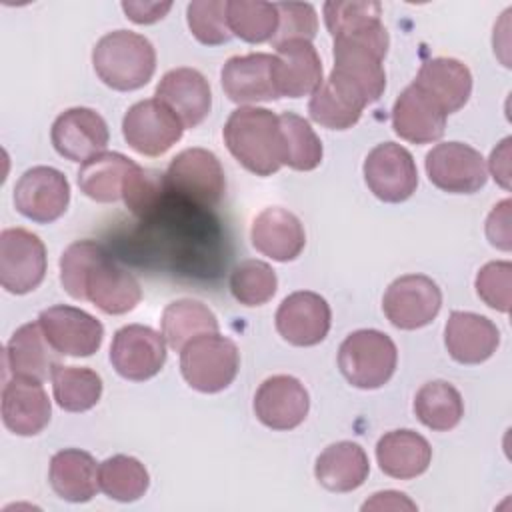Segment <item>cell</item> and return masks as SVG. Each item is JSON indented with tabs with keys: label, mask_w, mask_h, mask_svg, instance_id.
Masks as SVG:
<instances>
[{
	"label": "cell",
	"mask_w": 512,
	"mask_h": 512,
	"mask_svg": "<svg viewBox=\"0 0 512 512\" xmlns=\"http://www.w3.org/2000/svg\"><path fill=\"white\" fill-rule=\"evenodd\" d=\"M164 194H166L164 174L136 164L126 178L122 198L126 208H130V212L144 218L158 206Z\"/></svg>",
	"instance_id": "cell-42"
},
{
	"label": "cell",
	"mask_w": 512,
	"mask_h": 512,
	"mask_svg": "<svg viewBox=\"0 0 512 512\" xmlns=\"http://www.w3.org/2000/svg\"><path fill=\"white\" fill-rule=\"evenodd\" d=\"M240 368L236 344L218 332L200 334L180 350V372L190 388L214 394L228 388Z\"/></svg>",
	"instance_id": "cell-7"
},
{
	"label": "cell",
	"mask_w": 512,
	"mask_h": 512,
	"mask_svg": "<svg viewBox=\"0 0 512 512\" xmlns=\"http://www.w3.org/2000/svg\"><path fill=\"white\" fill-rule=\"evenodd\" d=\"M392 128L406 142L430 144L442 138L446 114L412 82L394 102Z\"/></svg>",
	"instance_id": "cell-23"
},
{
	"label": "cell",
	"mask_w": 512,
	"mask_h": 512,
	"mask_svg": "<svg viewBox=\"0 0 512 512\" xmlns=\"http://www.w3.org/2000/svg\"><path fill=\"white\" fill-rule=\"evenodd\" d=\"M124 140L142 156H162L184 134L178 116L158 98L140 100L130 106L122 120Z\"/></svg>",
	"instance_id": "cell-9"
},
{
	"label": "cell",
	"mask_w": 512,
	"mask_h": 512,
	"mask_svg": "<svg viewBox=\"0 0 512 512\" xmlns=\"http://www.w3.org/2000/svg\"><path fill=\"white\" fill-rule=\"evenodd\" d=\"M134 166L136 162L120 152H100L82 162L78 170V186L94 202H116L122 198L126 178Z\"/></svg>",
	"instance_id": "cell-32"
},
{
	"label": "cell",
	"mask_w": 512,
	"mask_h": 512,
	"mask_svg": "<svg viewBox=\"0 0 512 512\" xmlns=\"http://www.w3.org/2000/svg\"><path fill=\"white\" fill-rule=\"evenodd\" d=\"M278 30L270 40L278 46L288 40H312L318 32L316 10L308 2H276Z\"/></svg>",
	"instance_id": "cell-43"
},
{
	"label": "cell",
	"mask_w": 512,
	"mask_h": 512,
	"mask_svg": "<svg viewBox=\"0 0 512 512\" xmlns=\"http://www.w3.org/2000/svg\"><path fill=\"white\" fill-rule=\"evenodd\" d=\"M50 380L54 400L66 412H86L94 408L102 396V378L84 366L58 364Z\"/></svg>",
	"instance_id": "cell-35"
},
{
	"label": "cell",
	"mask_w": 512,
	"mask_h": 512,
	"mask_svg": "<svg viewBox=\"0 0 512 512\" xmlns=\"http://www.w3.org/2000/svg\"><path fill=\"white\" fill-rule=\"evenodd\" d=\"M364 180L370 192L382 202H404L418 186L416 162L404 146L382 142L374 146L364 160Z\"/></svg>",
	"instance_id": "cell-11"
},
{
	"label": "cell",
	"mask_w": 512,
	"mask_h": 512,
	"mask_svg": "<svg viewBox=\"0 0 512 512\" xmlns=\"http://www.w3.org/2000/svg\"><path fill=\"white\" fill-rule=\"evenodd\" d=\"M226 18L230 32L250 44L268 42L278 30V10L272 2L228 0Z\"/></svg>",
	"instance_id": "cell-38"
},
{
	"label": "cell",
	"mask_w": 512,
	"mask_h": 512,
	"mask_svg": "<svg viewBox=\"0 0 512 512\" xmlns=\"http://www.w3.org/2000/svg\"><path fill=\"white\" fill-rule=\"evenodd\" d=\"M414 414L426 428L448 432L462 420L464 402L460 392L450 382L432 380L416 392Z\"/></svg>",
	"instance_id": "cell-34"
},
{
	"label": "cell",
	"mask_w": 512,
	"mask_h": 512,
	"mask_svg": "<svg viewBox=\"0 0 512 512\" xmlns=\"http://www.w3.org/2000/svg\"><path fill=\"white\" fill-rule=\"evenodd\" d=\"M70 202V184L66 176L52 166H34L26 170L14 186L16 210L32 222L50 224L58 220Z\"/></svg>",
	"instance_id": "cell-14"
},
{
	"label": "cell",
	"mask_w": 512,
	"mask_h": 512,
	"mask_svg": "<svg viewBox=\"0 0 512 512\" xmlns=\"http://www.w3.org/2000/svg\"><path fill=\"white\" fill-rule=\"evenodd\" d=\"M100 490L118 502H134L146 494L150 476L140 460L126 454L106 458L98 466Z\"/></svg>",
	"instance_id": "cell-36"
},
{
	"label": "cell",
	"mask_w": 512,
	"mask_h": 512,
	"mask_svg": "<svg viewBox=\"0 0 512 512\" xmlns=\"http://www.w3.org/2000/svg\"><path fill=\"white\" fill-rule=\"evenodd\" d=\"M156 98L166 104L184 128H196L212 108L210 84L196 68H174L156 86Z\"/></svg>",
	"instance_id": "cell-21"
},
{
	"label": "cell",
	"mask_w": 512,
	"mask_h": 512,
	"mask_svg": "<svg viewBox=\"0 0 512 512\" xmlns=\"http://www.w3.org/2000/svg\"><path fill=\"white\" fill-rule=\"evenodd\" d=\"M60 282L74 300H88L104 314H126L142 300L134 274L94 240L72 242L60 256Z\"/></svg>",
	"instance_id": "cell-1"
},
{
	"label": "cell",
	"mask_w": 512,
	"mask_h": 512,
	"mask_svg": "<svg viewBox=\"0 0 512 512\" xmlns=\"http://www.w3.org/2000/svg\"><path fill=\"white\" fill-rule=\"evenodd\" d=\"M52 416L42 382L12 376L2 388V422L16 436L40 434Z\"/></svg>",
	"instance_id": "cell-20"
},
{
	"label": "cell",
	"mask_w": 512,
	"mask_h": 512,
	"mask_svg": "<svg viewBox=\"0 0 512 512\" xmlns=\"http://www.w3.org/2000/svg\"><path fill=\"white\" fill-rule=\"evenodd\" d=\"M276 330L292 346H316L330 330L332 312L328 302L310 290L288 294L276 310Z\"/></svg>",
	"instance_id": "cell-16"
},
{
	"label": "cell",
	"mask_w": 512,
	"mask_h": 512,
	"mask_svg": "<svg viewBox=\"0 0 512 512\" xmlns=\"http://www.w3.org/2000/svg\"><path fill=\"white\" fill-rule=\"evenodd\" d=\"M106 120L92 108H68L52 124L50 140L60 156L72 162H86L104 152L108 144Z\"/></svg>",
	"instance_id": "cell-18"
},
{
	"label": "cell",
	"mask_w": 512,
	"mask_h": 512,
	"mask_svg": "<svg viewBox=\"0 0 512 512\" xmlns=\"http://www.w3.org/2000/svg\"><path fill=\"white\" fill-rule=\"evenodd\" d=\"M46 276V246L26 228L0 232V284L10 294L36 290Z\"/></svg>",
	"instance_id": "cell-8"
},
{
	"label": "cell",
	"mask_w": 512,
	"mask_h": 512,
	"mask_svg": "<svg viewBox=\"0 0 512 512\" xmlns=\"http://www.w3.org/2000/svg\"><path fill=\"white\" fill-rule=\"evenodd\" d=\"M442 292L438 284L424 274H404L384 292L382 310L392 326L416 330L428 326L440 312Z\"/></svg>",
	"instance_id": "cell-10"
},
{
	"label": "cell",
	"mask_w": 512,
	"mask_h": 512,
	"mask_svg": "<svg viewBox=\"0 0 512 512\" xmlns=\"http://www.w3.org/2000/svg\"><path fill=\"white\" fill-rule=\"evenodd\" d=\"M160 326L166 344L180 352L192 338L218 332V318L206 304L192 298H182L164 308Z\"/></svg>",
	"instance_id": "cell-33"
},
{
	"label": "cell",
	"mask_w": 512,
	"mask_h": 512,
	"mask_svg": "<svg viewBox=\"0 0 512 512\" xmlns=\"http://www.w3.org/2000/svg\"><path fill=\"white\" fill-rule=\"evenodd\" d=\"M370 462L364 448L350 440L330 444L320 452L314 464V476L330 492H352L364 484Z\"/></svg>",
	"instance_id": "cell-30"
},
{
	"label": "cell",
	"mask_w": 512,
	"mask_h": 512,
	"mask_svg": "<svg viewBox=\"0 0 512 512\" xmlns=\"http://www.w3.org/2000/svg\"><path fill=\"white\" fill-rule=\"evenodd\" d=\"M398 362L392 338L374 328H362L344 338L338 348V368L356 388L374 390L384 386Z\"/></svg>",
	"instance_id": "cell-5"
},
{
	"label": "cell",
	"mask_w": 512,
	"mask_h": 512,
	"mask_svg": "<svg viewBox=\"0 0 512 512\" xmlns=\"http://www.w3.org/2000/svg\"><path fill=\"white\" fill-rule=\"evenodd\" d=\"M380 2H338L324 4V22L334 38L366 34L382 26Z\"/></svg>",
	"instance_id": "cell-39"
},
{
	"label": "cell",
	"mask_w": 512,
	"mask_h": 512,
	"mask_svg": "<svg viewBox=\"0 0 512 512\" xmlns=\"http://www.w3.org/2000/svg\"><path fill=\"white\" fill-rule=\"evenodd\" d=\"M512 286V264L508 260H496L484 264L476 274V294L480 300L498 310H510V288Z\"/></svg>",
	"instance_id": "cell-44"
},
{
	"label": "cell",
	"mask_w": 512,
	"mask_h": 512,
	"mask_svg": "<svg viewBox=\"0 0 512 512\" xmlns=\"http://www.w3.org/2000/svg\"><path fill=\"white\" fill-rule=\"evenodd\" d=\"M278 288L276 272L262 260H244L230 274V292L244 306L266 304Z\"/></svg>",
	"instance_id": "cell-40"
},
{
	"label": "cell",
	"mask_w": 512,
	"mask_h": 512,
	"mask_svg": "<svg viewBox=\"0 0 512 512\" xmlns=\"http://www.w3.org/2000/svg\"><path fill=\"white\" fill-rule=\"evenodd\" d=\"M170 8L172 2H122L126 18H130L136 24L158 22L168 14Z\"/></svg>",
	"instance_id": "cell-46"
},
{
	"label": "cell",
	"mask_w": 512,
	"mask_h": 512,
	"mask_svg": "<svg viewBox=\"0 0 512 512\" xmlns=\"http://www.w3.org/2000/svg\"><path fill=\"white\" fill-rule=\"evenodd\" d=\"M510 142L512 138H504L490 154V160H488V168L494 176V180L504 188L508 190L510 188Z\"/></svg>",
	"instance_id": "cell-47"
},
{
	"label": "cell",
	"mask_w": 512,
	"mask_h": 512,
	"mask_svg": "<svg viewBox=\"0 0 512 512\" xmlns=\"http://www.w3.org/2000/svg\"><path fill=\"white\" fill-rule=\"evenodd\" d=\"M366 106V100L350 82L330 72V76L312 92L308 114L324 128L348 130L360 120Z\"/></svg>",
	"instance_id": "cell-27"
},
{
	"label": "cell",
	"mask_w": 512,
	"mask_h": 512,
	"mask_svg": "<svg viewBox=\"0 0 512 512\" xmlns=\"http://www.w3.org/2000/svg\"><path fill=\"white\" fill-rule=\"evenodd\" d=\"M444 344L456 362L480 364L496 352L500 330L482 314L454 310L444 328Z\"/></svg>",
	"instance_id": "cell-24"
},
{
	"label": "cell",
	"mask_w": 512,
	"mask_h": 512,
	"mask_svg": "<svg viewBox=\"0 0 512 512\" xmlns=\"http://www.w3.org/2000/svg\"><path fill=\"white\" fill-rule=\"evenodd\" d=\"M166 194L200 206H216L226 190L224 168L214 152L206 148H186L172 158L164 172Z\"/></svg>",
	"instance_id": "cell-6"
},
{
	"label": "cell",
	"mask_w": 512,
	"mask_h": 512,
	"mask_svg": "<svg viewBox=\"0 0 512 512\" xmlns=\"http://www.w3.org/2000/svg\"><path fill=\"white\" fill-rule=\"evenodd\" d=\"M48 480L56 496L68 502H88L100 490L96 460L78 448H66L52 456Z\"/></svg>",
	"instance_id": "cell-31"
},
{
	"label": "cell",
	"mask_w": 512,
	"mask_h": 512,
	"mask_svg": "<svg viewBox=\"0 0 512 512\" xmlns=\"http://www.w3.org/2000/svg\"><path fill=\"white\" fill-rule=\"evenodd\" d=\"M426 174L436 188L450 194L478 192L488 178L482 154L462 142L436 144L426 154Z\"/></svg>",
	"instance_id": "cell-12"
},
{
	"label": "cell",
	"mask_w": 512,
	"mask_h": 512,
	"mask_svg": "<svg viewBox=\"0 0 512 512\" xmlns=\"http://www.w3.org/2000/svg\"><path fill=\"white\" fill-rule=\"evenodd\" d=\"M186 18L200 44L218 46L232 38L224 0H194L186 8Z\"/></svg>",
	"instance_id": "cell-41"
},
{
	"label": "cell",
	"mask_w": 512,
	"mask_h": 512,
	"mask_svg": "<svg viewBox=\"0 0 512 512\" xmlns=\"http://www.w3.org/2000/svg\"><path fill=\"white\" fill-rule=\"evenodd\" d=\"M310 410V396L304 384L288 374L266 378L254 394L256 418L272 430L300 426Z\"/></svg>",
	"instance_id": "cell-17"
},
{
	"label": "cell",
	"mask_w": 512,
	"mask_h": 512,
	"mask_svg": "<svg viewBox=\"0 0 512 512\" xmlns=\"http://www.w3.org/2000/svg\"><path fill=\"white\" fill-rule=\"evenodd\" d=\"M388 52V32L382 26L358 34L334 38V68L332 72L350 82L366 100L376 102L386 88V72L382 60Z\"/></svg>",
	"instance_id": "cell-4"
},
{
	"label": "cell",
	"mask_w": 512,
	"mask_h": 512,
	"mask_svg": "<svg viewBox=\"0 0 512 512\" xmlns=\"http://www.w3.org/2000/svg\"><path fill=\"white\" fill-rule=\"evenodd\" d=\"M510 206L512 202L506 198L498 202L486 220V236L492 246L508 252L512 248V230H510Z\"/></svg>",
	"instance_id": "cell-45"
},
{
	"label": "cell",
	"mask_w": 512,
	"mask_h": 512,
	"mask_svg": "<svg viewBox=\"0 0 512 512\" xmlns=\"http://www.w3.org/2000/svg\"><path fill=\"white\" fill-rule=\"evenodd\" d=\"M6 364L12 376L44 382L60 364L56 350L46 340L40 322L20 326L6 344Z\"/></svg>",
	"instance_id": "cell-28"
},
{
	"label": "cell",
	"mask_w": 512,
	"mask_h": 512,
	"mask_svg": "<svg viewBox=\"0 0 512 512\" xmlns=\"http://www.w3.org/2000/svg\"><path fill=\"white\" fill-rule=\"evenodd\" d=\"M274 48L272 78L280 98L308 96L322 84V62L312 42L288 40Z\"/></svg>",
	"instance_id": "cell-19"
},
{
	"label": "cell",
	"mask_w": 512,
	"mask_h": 512,
	"mask_svg": "<svg viewBox=\"0 0 512 512\" xmlns=\"http://www.w3.org/2000/svg\"><path fill=\"white\" fill-rule=\"evenodd\" d=\"M362 510H416V504L402 492L386 490L372 494V498L362 504Z\"/></svg>",
	"instance_id": "cell-48"
},
{
	"label": "cell",
	"mask_w": 512,
	"mask_h": 512,
	"mask_svg": "<svg viewBox=\"0 0 512 512\" xmlns=\"http://www.w3.org/2000/svg\"><path fill=\"white\" fill-rule=\"evenodd\" d=\"M250 238L260 254L276 262L298 258L306 246V232L300 218L280 206H268L254 218Z\"/></svg>",
	"instance_id": "cell-25"
},
{
	"label": "cell",
	"mask_w": 512,
	"mask_h": 512,
	"mask_svg": "<svg viewBox=\"0 0 512 512\" xmlns=\"http://www.w3.org/2000/svg\"><path fill=\"white\" fill-rule=\"evenodd\" d=\"M230 154L252 174L270 176L282 166V134L278 116L268 108L240 106L222 130Z\"/></svg>",
	"instance_id": "cell-2"
},
{
	"label": "cell",
	"mask_w": 512,
	"mask_h": 512,
	"mask_svg": "<svg viewBox=\"0 0 512 512\" xmlns=\"http://www.w3.org/2000/svg\"><path fill=\"white\" fill-rule=\"evenodd\" d=\"M376 460L386 476L396 480H412L428 470L432 448L428 440L414 430H392L378 440Z\"/></svg>",
	"instance_id": "cell-29"
},
{
	"label": "cell",
	"mask_w": 512,
	"mask_h": 512,
	"mask_svg": "<svg viewBox=\"0 0 512 512\" xmlns=\"http://www.w3.org/2000/svg\"><path fill=\"white\" fill-rule=\"evenodd\" d=\"M414 84L430 96L446 116L458 112L472 94V74L468 66L456 58L440 56L426 60Z\"/></svg>",
	"instance_id": "cell-26"
},
{
	"label": "cell",
	"mask_w": 512,
	"mask_h": 512,
	"mask_svg": "<svg viewBox=\"0 0 512 512\" xmlns=\"http://www.w3.org/2000/svg\"><path fill=\"white\" fill-rule=\"evenodd\" d=\"M110 362L122 378L144 382L162 370L166 362V340L150 326H122L112 338Z\"/></svg>",
	"instance_id": "cell-13"
},
{
	"label": "cell",
	"mask_w": 512,
	"mask_h": 512,
	"mask_svg": "<svg viewBox=\"0 0 512 512\" xmlns=\"http://www.w3.org/2000/svg\"><path fill=\"white\" fill-rule=\"evenodd\" d=\"M92 64L94 72L108 88L130 92L146 86L154 76L156 50L142 34L114 30L96 42Z\"/></svg>",
	"instance_id": "cell-3"
},
{
	"label": "cell",
	"mask_w": 512,
	"mask_h": 512,
	"mask_svg": "<svg viewBox=\"0 0 512 512\" xmlns=\"http://www.w3.org/2000/svg\"><path fill=\"white\" fill-rule=\"evenodd\" d=\"M272 54L254 52L226 60L220 82L224 94L236 104H252L280 98L272 78Z\"/></svg>",
	"instance_id": "cell-22"
},
{
	"label": "cell",
	"mask_w": 512,
	"mask_h": 512,
	"mask_svg": "<svg viewBox=\"0 0 512 512\" xmlns=\"http://www.w3.org/2000/svg\"><path fill=\"white\" fill-rule=\"evenodd\" d=\"M278 122L282 134V164L302 172L314 170L322 162L324 150L308 120L294 112H282Z\"/></svg>",
	"instance_id": "cell-37"
},
{
	"label": "cell",
	"mask_w": 512,
	"mask_h": 512,
	"mask_svg": "<svg viewBox=\"0 0 512 512\" xmlns=\"http://www.w3.org/2000/svg\"><path fill=\"white\" fill-rule=\"evenodd\" d=\"M38 322L52 348L64 356H92L104 338V326L98 318L68 304L42 310Z\"/></svg>",
	"instance_id": "cell-15"
}]
</instances>
